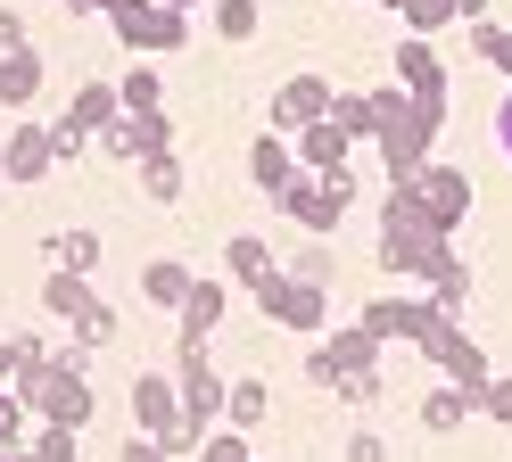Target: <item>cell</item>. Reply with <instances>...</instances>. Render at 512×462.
<instances>
[{"mask_svg":"<svg viewBox=\"0 0 512 462\" xmlns=\"http://www.w3.org/2000/svg\"><path fill=\"white\" fill-rule=\"evenodd\" d=\"M438 124H446V108H422V99L397 83L389 116H380V174H389V182H413V174L438 157Z\"/></svg>","mask_w":512,"mask_h":462,"instance_id":"6da1fadb","label":"cell"},{"mask_svg":"<svg viewBox=\"0 0 512 462\" xmlns=\"http://www.w3.org/2000/svg\"><path fill=\"white\" fill-rule=\"evenodd\" d=\"M91 413H100V388H91V372H83V347L50 355V363H42V388H34V421L91 429Z\"/></svg>","mask_w":512,"mask_h":462,"instance_id":"7a4b0ae2","label":"cell"},{"mask_svg":"<svg viewBox=\"0 0 512 462\" xmlns=\"http://www.w3.org/2000/svg\"><path fill=\"white\" fill-rule=\"evenodd\" d=\"M347 198H356V174H298L290 190L273 198V207L290 215L298 231H314V240H331V231L347 223Z\"/></svg>","mask_w":512,"mask_h":462,"instance_id":"3957f363","label":"cell"},{"mask_svg":"<svg viewBox=\"0 0 512 462\" xmlns=\"http://www.w3.org/2000/svg\"><path fill=\"white\" fill-rule=\"evenodd\" d=\"M108 25H116V42H133L141 58H166V50L190 42V9H166V0H116Z\"/></svg>","mask_w":512,"mask_h":462,"instance_id":"277c9868","label":"cell"},{"mask_svg":"<svg viewBox=\"0 0 512 462\" xmlns=\"http://www.w3.org/2000/svg\"><path fill=\"white\" fill-rule=\"evenodd\" d=\"M256 306H265V322L298 330V339H323V330H331V289H314L298 273H273L265 289H256Z\"/></svg>","mask_w":512,"mask_h":462,"instance_id":"5b68a950","label":"cell"},{"mask_svg":"<svg viewBox=\"0 0 512 462\" xmlns=\"http://www.w3.org/2000/svg\"><path fill=\"white\" fill-rule=\"evenodd\" d=\"M422 355H430V372L438 380H455V388H488V355H479V339H471V330L463 322H430L422 330Z\"/></svg>","mask_w":512,"mask_h":462,"instance_id":"8992f818","label":"cell"},{"mask_svg":"<svg viewBox=\"0 0 512 462\" xmlns=\"http://www.w3.org/2000/svg\"><path fill=\"white\" fill-rule=\"evenodd\" d=\"M290 141H298V165H306V174H356V149H364L339 116H314L306 132H290Z\"/></svg>","mask_w":512,"mask_h":462,"instance_id":"52a82bcc","label":"cell"},{"mask_svg":"<svg viewBox=\"0 0 512 462\" xmlns=\"http://www.w3.org/2000/svg\"><path fill=\"white\" fill-rule=\"evenodd\" d=\"M413 190H422V207L446 223V231H463V215H471V174L463 165H446V157H430L422 174H413Z\"/></svg>","mask_w":512,"mask_h":462,"instance_id":"ba28073f","label":"cell"},{"mask_svg":"<svg viewBox=\"0 0 512 462\" xmlns=\"http://www.w3.org/2000/svg\"><path fill=\"white\" fill-rule=\"evenodd\" d=\"M397 83L422 99V108H446V58H438L430 33H405L397 42Z\"/></svg>","mask_w":512,"mask_h":462,"instance_id":"9c48e42d","label":"cell"},{"mask_svg":"<svg viewBox=\"0 0 512 462\" xmlns=\"http://www.w3.org/2000/svg\"><path fill=\"white\" fill-rule=\"evenodd\" d=\"M133 421H141V438H157V446L182 429V388H174V372H141V380H133Z\"/></svg>","mask_w":512,"mask_h":462,"instance_id":"30bf717a","label":"cell"},{"mask_svg":"<svg viewBox=\"0 0 512 462\" xmlns=\"http://www.w3.org/2000/svg\"><path fill=\"white\" fill-rule=\"evenodd\" d=\"M298 174H306V165H298V141H290V132H273V124H265V132L248 141V182L265 190V198H281V190H290Z\"/></svg>","mask_w":512,"mask_h":462,"instance_id":"8fae6325","label":"cell"},{"mask_svg":"<svg viewBox=\"0 0 512 462\" xmlns=\"http://www.w3.org/2000/svg\"><path fill=\"white\" fill-rule=\"evenodd\" d=\"M356 322L372 330V339H405V347H422V330L438 322V306H430V297H372Z\"/></svg>","mask_w":512,"mask_h":462,"instance_id":"7c38bea8","label":"cell"},{"mask_svg":"<svg viewBox=\"0 0 512 462\" xmlns=\"http://www.w3.org/2000/svg\"><path fill=\"white\" fill-rule=\"evenodd\" d=\"M331 99H339V83H323V75H290L273 91V132H306L314 116H331Z\"/></svg>","mask_w":512,"mask_h":462,"instance_id":"4fadbf2b","label":"cell"},{"mask_svg":"<svg viewBox=\"0 0 512 462\" xmlns=\"http://www.w3.org/2000/svg\"><path fill=\"white\" fill-rule=\"evenodd\" d=\"M446 256H455V240H413V231H380V273H397V281H430Z\"/></svg>","mask_w":512,"mask_h":462,"instance_id":"5bb4252c","label":"cell"},{"mask_svg":"<svg viewBox=\"0 0 512 462\" xmlns=\"http://www.w3.org/2000/svg\"><path fill=\"white\" fill-rule=\"evenodd\" d=\"M0 165H9V182H50V165H58V149H50V124L17 116V132L0 141Z\"/></svg>","mask_w":512,"mask_h":462,"instance_id":"9a60e30c","label":"cell"},{"mask_svg":"<svg viewBox=\"0 0 512 462\" xmlns=\"http://www.w3.org/2000/svg\"><path fill=\"white\" fill-rule=\"evenodd\" d=\"M314 347H323V363H331V388H339L347 372H380V347H389V339H372L364 322H339V330H323Z\"/></svg>","mask_w":512,"mask_h":462,"instance_id":"2e32d148","label":"cell"},{"mask_svg":"<svg viewBox=\"0 0 512 462\" xmlns=\"http://www.w3.org/2000/svg\"><path fill=\"white\" fill-rule=\"evenodd\" d=\"M232 314V273H199L190 281V297H182V339H215V322Z\"/></svg>","mask_w":512,"mask_h":462,"instance_id":"e0dca14e","label":"cell"},{"mask_svg":"<svg viewBox=\"0 0 512 462\" xmlns=\"http://www.w3.org/2000/svg\"><path fill=\"white\" fill-rule=\"evenodd\" d=\"M42 83H50V66H42L34 42H25V50H0V108H34Z\"/></svg>","mask_w":512,"mask_h":462,"instance_id":"ac0fdd59","label":"cell"},{"mask_svg":"<svg viewBox=\"0 0 512 462\" xmlns=\"http://www.w3.org/2000/svg\"><path fill=\"white\" fill-rule=\"evenodd\" d=\"M223 273H232V289H265L273 273H281V264H273V248L265 240H256V231H240V240H223Z\"/></svg>","mask_w":512,"mask_h":462,"instance_id":"d6986e66","label":"cell"},{"mask_svg":"<svg viewBox=\"0 0 512 462\" xmlns=\"http://www.w3.org/2000/svg\"><path fill=\"white\" fill-rule=\"evenodd\" d=\"M479 413V388H455V380H438L430 396H422V429L430 438H455V429Z\"/></svg>","mask_w":512,"mask_h":462,"instance_id":"ffe728a7","label":"cell"},{"mask_svg":"<svg viewBox=\"0 0 512 462\" xmlns=\"http://www.w3.org/2000/svg\"><path fill=\"white\" fill-rule=\"evenodd\" d=\"M91 297H100L91 273H67V264H50V273H42V314H50V322H75Z\"/></svg>","mask_w":512,"mask_h":462,"instance_id":"44dd1931","label":"cell"},{"mask_svg":"<svg viewBox=\"0 0 512 462\" xmlns=\"http://www.w3.org/2000/svg\"><path fill=\"white\" fill-rule=\"evenodd\" d=\"M190 281H199V273H190V264H174V256H149V264H141V297H149V306H166V314H182Z\"/></svg>","mask_w":512,"mask_h":462,"instance_id":"7402d4cb","label":"cell"},{"mask_svg":"<svg viewBox=\"0 0 512 462\" xmlns=\"http://www.w3.org/2000/svg\"><path fill=\"white\" fill-rule=\"evenodd\" d=\"M141 198L149 207H182V149H149L141 157Z\"/></svg>","mask_w":512,"mask_h":462,"instance_id":"603a6c76","label":"cell"},{"mask_svg":"<svg viewBox=\"0 0 512 462\" xmlns=\"http://www.w3.org/2000/svg\"><path fill=\"white\" fill-rule=\"evenodd\" d=\"M430 306H438L446 322H463V306H471V264H463V256H446L438 273H430Z\"/></svg>","mask_w":512,"mask_h":462,"instance_id":"cb8c5ba5","label":"cell"},{"mask_svg":"<svg viewBox=\"0 0 512 462\" xmlns=\"http://www.w3.org/2000/svg\"><path fill=\"white\" fill-rule=\"evenodd\" d=\"M265 413H273V388L256 380V372H248V380H232V388H223V421H232V429H256V421H265Z\"/></svg>","mask_w":512,"mask_h":462,"instance_id":"d4e9b609","label":"cell"},{"mask_svg":"<svg viewBox=\"0 0 512 462\" xmlns=\"http://www.w3.org/2000/svg\"><path fill=\"white\" fill-rule=\"evenodd\" d=\"M116 99H124V116H149V108H166V75H157L149 58H141V66H124Z\"/></svg>","mask_w":512,"mask_h":462,"instance_id":"484cf974","label":"cell"},{"mask_svg":"<svg viewBox=\"0 0 512 462\" xmlns=\"http://www.w3.org/2000/svg\"><path fill=\"white\" fill-rule=\"evenodd\" d=\"M42 256L67 273H100V231H58V240H42Z\"/></svg>","mask_w":512,"mask_h":462,"instance_id":"4316f807","label":"cell"},{"mask_svg":"<svg viewBox=\"0 0 512 462\" xmlns=\"http://www.w3.org/2000/svg\"><path fill=\"white\" fill-rule=\"evenodd\" d=\"M207 25H215V42H256L265 9H256V0H215V9H207Z\"/></svg>","mask_w":512,"mask_h":462,"instance_id":"83f0119b","label":"cell"},{"mask_svg":"<svg viewBox=\"0 0 512 462\" xmlns=\"http://www.w3.org/2000/svg\"><path fill=\"white\" fill-rule=\"evenodd\" d=\"M281 273H298V281H314V289H331V281H339V256H331V240H314V231H306L298 256L281 264Z\"/></svg>","mask_w":512,"mask_h":462,"instance_id":"f1b7e54d","label":"cell"},{"mask_svg":"<svg viewBox=\"0 0 512 462\" xmlns=\"http://www.w3.org/2000/svg\"><path fill=\"white\" fill-rule=\"evenodd\" d=\"M67 116L100 132V124H116V116H124V99H116V83H83V91L67 99Z\"/></svg>","mask_w":512,"mask_h":462,"instance_id":"f546056e","label":"cell"},{"mask_svg":"<svg viewBox=\"0 0 512 462\" xmlns=\"http://www.w3.org/2000/svg\"><path fill=\"white\" fill-rule=\"evenodd\" d=\"M67 330H75V347H83V355H100V347H116V306H100V297H91V306H83Z\"/></svg>","mask_w":512,"mask_h":462,"instance_id":"4dcf8cb0","label":"cell"},{"mask_svg":"<svg viewBox=\"0 0 512 462\" xmlns=\"http://www.w3.org/2000/svg\"><path fill=\"white\" fill-rule=\"evenodd\" d=\"M100 157H108V165H141V157H149V141H141V124H133V116H116V124H100Z\"/></svg>","mask_w":512,"mask_h":462,"instance_id":"1f68e13d","label":"cell"},{"mask_svg":"<svg viewBox=\"0 0 512 462\" xmlns=\"http://www.w3.org/2000/svg\"><path fill=\"white\" fill-rule=\"evenodd\" d=\"M25 446H34L42 462H83V429H58V421H34V438H25Z\"/></svg>","mask_w":512,"mask_h":462,"instance_id":"d6a6232c","label":"cell"},{"mask_svg":"<svg viewBox=\"0 0 512 462\" xmlns=\"http://www.w3.org/2000/svg\"><path fill=\"white\" fill-rule=\"evenodd\" d=\"M331 396H339V405H356V413H372V405H389V372H347Z\"/></svg>","mask_w":512,"mask_h":462,"instance_id":"836d02e7","label":"cell"},{"mask_svg":"<svg viewBox=\"0 0 512 462\" xmlns=\"http://www.w3.org/2000/svg\"><path fill=\"white\" fill-rule=\"evenodd\" d=\"M397 17H405V33H430V42H438L446 25H463V17H455V0H405Z\"/></svg>","mask_w":512,"mask_h":462,"instance_id":"e575fe53","label":"cell"},{"mask_svg":"<svg viewBox=\"0 0 512 462\" xmlns=\"http://www.w3.org/2000/svg\"><path fill=\"white\" fill-rule=\"evenodd\" d=\"M50 149H58V165H67V157H83V149H100V132L75 124L67 108H58V116H50Z\"/></svg>","mask_w":512,"mask_h":462,"instance_id":"d590c367","label":"cell"},{"mask_svg":"<svg viewBox=\"0 0 512 462\" xmlns=\"http://www.w3.org/2000/svg\"><path fill=\"white\" fill-rule=\"evenodd\" d=\"M471 42H479V58H488L496 75L512 83V25H488V17H479V25H471Z\"/></svg>","mask_w":512,"mask_h":462,"instance_id":"8d00e7d4","label":"cell"},{"mask_svg":"<svg viewBox=\"0 0 512 462\" xmlns=\"http://www.w3.org/2000/svg\"><path fill=\"white\" fill-rule=\"evenodd\" d=\"M199 462H248V429H232V421H215L207 438H199Z\"/></svg>","mask_w":512,"mask_h":462,"instance_id":"74e56055","label":"cell"},{"mask_svg":"<svg viewBox=\"0 0 512 462\" xmlns=\"http://www.w3.org/2000/svg\"><path fill=\"white\" fill-rule=\"evenodd\" d=\"M25 421H34V405H25L17 388H0V454H17V446H25Z\"/></svg>","mask_w":512,"mask_h":462,"instance_id":"f35d334b","label":"cell"},{"mask_svg":"<svg viewBox=\"0 0 512 462\" xmlns=\"http://www.w3.org/2000/svg\"><path fill=\"white\" fill-rule=\"evenodd\" d=\"M479 413L512 429V372H488V388H479Z\"/></svg>","mask_w":512,"mask_h":462,"instance_id":"ab89813d","label":"cell"},{"mask_svg":"<svg viewBox=\"0 0 512 462\" xmlns=\"http://www.w3.org/2000/svg\"><path fill=\"white\" fill-rule=\"evenodd\" d=\"M9 363H17V372H34V363H50V347L34 339V330H17V339H9Z\"/></svg>","mask_w":512,"mask_h":462,"instance_id":"60d3db41","label":"cell"},{"mask_svg":"<svg viewBox=\"0 0 512 462\" xmlns=\"http://www.w3.org/2000/svg\"><path fill=\"white\" fill-rule=\"evenodd\" d=\"M347 462H389V446H380V429H356V438H347Z\"/></svg>","mask_w":512,"mask_h":462,"instance_id":"b9f144b4","label":"cell"},{"mask_svg":"<svg viewBox=\"0 0 512 462\" xmlns=\"http://www.w3.org/2000/svg\"><path fill=\"white\" fill-rule=\"evenodd\" d=\"M116 462H174V454L157 446V438H124V446H116Z\"/></svg>","mask_w":512,"mask_h":462,"instance_id":"7bdbcfd3","label":"cell"},{"mask_svg":"<svg viewBox=\"0 0 512 462\" xmlns=\"http://www.w3.org/2000/svg\"><path fill=\"white\" fill-rule=\"evenodd\" d=\"M0 50H25V17L17 9H0Z\"/></svg>","mask_w":512,"mask_h":462,"instance_id":"ee69618b","label":"cell"},{"mask_svg":"<svg viewBox=\"0 0 512 462\" xmlns=\"http://www.w3.org/2000/svg\"><path fill=\"white\" fill-rule=\"evenodd\" d=\"M496 149H504V157H512V91H504V99H496Z\"/></svg>","mask_w":512,"mask_h":462,"instance_id":"f6af8a7d","label":"cell"},{"mask_svg":"<svg viewBox=\"0 0 512 462\" xmlns=\"http://www.w3.org/2000/svg\"><path fill=\"white\" fill-rule=\"evenodd\" d=\"M116 0H67V17H108Z\"/></svg>","mask_w":512,"mask_h":462,"instance_id":"bcb514c9","label":"cell"},{"mask_svg":"<svg viewBox=\"0 0 512 462\" xmlns=\"http://www.w3.org/2000/svg\"><path fill=\"white\" fill-rule=\"evenodd\" d=\"M455 17H463V25H479V17H488V0H455Z\"/></svg>","mask_w":512,"mask_h":462,"instance_id":"7dc6e473","label":"cell"},{"mask_svg":"<svg viewBox=\"0 0 512 462\" xmlns=\"http://www.w3.org/2000/svg\"><path fill=\"white\" fill-rule=\"evenodd\" d=\"M17 380V363H9V339H0V388H9Z\"/></svg>","mask_w":512,"mask_h":462,"instance_id":"c3c4849f","label":"cell"},{"mask_svg":"<svg viewBox=\"0 0 512 462\" xmlns=\"http://www.w3.org/2000/svg\"><path fill=\"white\" fill-rule=\"evenodd\" d=\"M0 462H42V454H34V446H17V454H0Z\"/></svg>","mask_w":512,"mask_h":462,"instance_id":"681fc988","label":"cell"},{"mask_svg":"<svg viewBox=\"0 0 512 462\" xmlns=\"http://www.w3.org/2000/svg\"><path fill=\"white\" fill-rule=\"evenodd\" d=\"M166 9H199V0H166Z\"/></svg>","mask_w":512,"mask_h":462,"instance_id":"f907efd6","label":"cell"},{"mask_svg":"<svg viewBox=\"0 0 512 462\" xmlns=\"http://www.w3.org/2000/svg\"><path fill=\"white\" fill-rule=\"evenodd\" d=\"M372 9H405V0H372Z\"/></svg>","mask_w":512,"mask_h":462,"instance_id":"816d5d0a","label":"cell"},{"mask_svg":"<svg viewBox=\"0 0 512 462\" xmlns=\"http://www.w3.org/2000/svg\"><path fill=\"white\" fill-rule=\"evenodd\" d=\"M0 182H9V165H0Z\"/></svg>","mask_w":512,"mask_h":462,"instance_id":"f5cc1de1","label":"cell"},{"mask_svg":"<svg viewBox=\"0 0 512 462\" xmlns=\"http://www.w3.org/2000/svg\"><path fill=\"white\" fill-rule=\"evenodd\" d=\"M248 462H265V454H248Z\"/></svg>","mask_w":512,"mask_h":462,"instance_id":"db71d44e","label":"cell"}]
</instances>
